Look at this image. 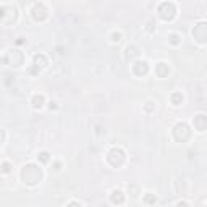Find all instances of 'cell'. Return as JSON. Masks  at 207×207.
<instances>
[{
    "instance_id": "cell-6",
    "label": "cell",
    "mask_w": 207,
    "mask_h": 207,
    "mask_svg": "<svg viewBox=\"0 0 207 207\" xmlns=\"http://www.w3.org/2000/svg\"><path fill=\"white\" fill-rule=\"evenodd\" d=\"M180 100H181V96H180V94H175V96H173V102H175V104H178Z\"/></svg>"
},
{
    "instance_id": "cell-7",
    "label": "cell",
    "mask_w": 207,
    "mask_h": 207,
    "mask_svg": "<svg viewBox=\"0 0 207 207\" xmlns=\"http://www.w3.org/2000/svg\"><path fill=\"white\" fill-rule=\"evenodd\" d=\"M47 158H49V154H45V152L44 154H41V160L42 162H47Z\"/></svg>"
},
{
    "instance_id": "cell-3",
    "label": "cell",
    "mask_w": 207,
    "mask_h": 207,
    "mask_svg": "<svg viewBox=\"0 0 207 207\" xmlns=\"http://www.w3.org/2000/svg\"><path fill=\"white\" fill-rule=\"evenodd\" d=\"M194 123H196V126H197L199 130H204V126L207 125V118L204 117V115H197L196 120H194Z\"/></svg>"
},
{
    "instance_id": "cell-5",
    "label": "cell",
    "mask_w": 207,
    "mask_h": 207,
    "mask_svg": "<svg viewBox=\"0 0 207 207\" xmlns=\"http://www.w3.org/2000/svg\"><path fill=\"white\" fill-rule=\"evenodd\" d=\"M42 105V97H34V107H41Z\"/></svg>"
},
{
    "instance_id": "cell-4",
    "label": "cell",
    "mask_w": 207,
    "mask_h": 207,
    "mask_svg": "<svg viewBox=\"0 0 207 207\" xmlns=\"http://www.w3.org/2000/svg\"><path fill=\"white\" fill-rule=\"evenodd\" d=\"M112 201H113V202H118V204H122V202H123L122 193H120V191H115V193H113V196H112Z\"/></svg>"
},
{
    "instance_id": "cell-2",
    "label": "cell",
    "mask_w": 207,
    "mask_h": 207,
    "mask_svg": "<svg viewBox=\"0 0 207 207\" xmlns=\"http://www.w3.org/2000/svg\"><path fill=\"white\" fill-rule=\"evenodd\" d=\"M147 71V65L144 61H138L136 65H134V73L136 74H144Z\"/></svg>"
},
{
    "instance_id": "cell-1",
    "label": "cell",
    "mask_w": 207,
    "mask_h": 207,
    "mask_svg": "<svg viewBox=\"0 0 207 207\" xmlns=\"http://www.w3.org/2000/svg\"><path fill=\"white\" fill-rule=\"evenodd\" d=\"M175 5L173 3H162L160 5V8H158V13H160V16L163 20H171L175 16Z\"/></svg>"
},
{
    "instance_id": "cell-8",
    "label": "cell",
    "mask_w": 207,
    "mask_h": 207,
    "mask_svg": "<svg viewBox=\"0 0 207 207\" xmlns=\"http://www.w3.org/2000/svg\"><path fill=\"white\" fill-rule=\"evenodd\" d=\"M146 201H147V202H152V201H154V197H150V196H147V197H146Z\"/></svg>"
}]
</instances>
